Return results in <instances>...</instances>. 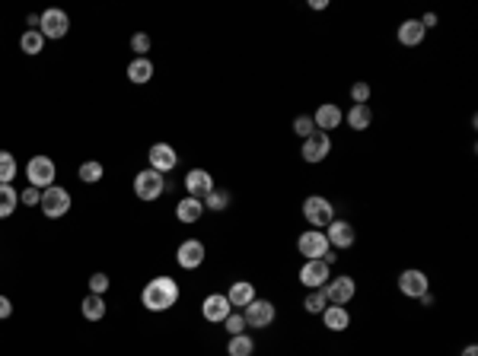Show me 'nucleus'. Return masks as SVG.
Masks as SVG:
<instances>
[{
    "label": "nucleus",
    "instance_id": "nucleus-1",
    "mask_svg": "<svg viewBox=\"0 0 478 356\" xmlns=\"http://www.w3.org/2000/svg\"><path fill=\"white\" fill-rule=\"evenodd\" d=\"M176 302H178V280H172V277H153L140 290V305L147 312H166Z\"/></svg>",
    "mask_w": 478,
    "mask_h": 356
},
{
    "label": "nucleus",
    "instance_id": "nucleus-2",
    "mask_svg": "<svg viewBox=\"0 0 478 356\" xmlns=\"http://www.w3.org/2000/svg\"><path fill=\"white\" fill-rule=\"evenodd\" d=\"M55 178H57V165L51 156H42V153H38V156H32L29 162H25V182H29L32 188L45 191L55 184Z\"/></svg>",
    "mask_w": 478,
    "mask_h": 356
},
{
    "label": "nucleus",
    "instance_id": "nucleus-3",
    "mask_svg": "<svg viewBox=\"0 0 478 356\" xmlns=\"http://www.w3.org/2000/svg\"><path fill=\"white\" fill-rule=\"evenodd\" d=\"M303 216H306L309 226L325 229L331 220H335V203H331L329 197H322V194H309L303 201Z\"/></svg>",
    "mask_w": 478,
    "mask_h": 356
},
{
    "label": "nucleus",
    "instance_id": "nucleus-4",
    "mask_svg": "<svg viewBox=\"0 0 478 356\" xmlns=\"http://www.w3.org/2000/svg\"><path fill=\"white\" fill-rule=\"evenodd\" d=\"M322 296L329 299V305H348L351 299L357 296V280L341 273V277H331L329 283L322 286Z\"/></svg>",
    "mask_w": 478,
    "mask_h": 356
},
{
    "label": "nucleus",
    "instance_id": "nucleus-5",
    "mask_svg": "<svg viewBox=\"0 0 478 356\" xmlns=\"http://www.w3.org/2000/svg\"><path fill=\"white\" fill-rule=\"evenodd\" d=\"M163 191H166V178L159 175V172L144 169V172H137V175H134V194H137L140 201L153 203L159 194H163Z\"/></svg>",
    "mask_w": 478,
    "mask_h": 356
},
{
    "label": "nucleus",
    "instance_id": "nucleus-6",
    "mask_svg": "<svg viewBox=\"0 0 478 356\" xmlns=\"http://www.w3.org/2000/svg\"><path fill=\"white\" fill-rule=\"evenodd\" d=\"M297 251L303 254L306 261H322L331 248H329V239H325L322 229H306V232L297 239Z\"/></svg>",
    "mask_w": 478,
    "mask_h": 356
},
{
    "label": "nucleus",
    "instance_id": "nucleus-7",
    "mask_svg": "<svg viewBox=\"0 0 478 356\" xmlns=\"http://www.w3.org/2000/svg\"><path fill=\"white\" fill-rule=\"evenodd\" d=\"M38 207H42V213L48 216V220H57V216H64L70 210V194L67 188H61V184H51V188L42 191V201H38Z\"/></svg>",
    "mask_w": 478,
    "mask_h": 356
},
{
    "label": "nucleus",
    "instance_id": "nucleus-8",
    "mask_svg": "<svg viewBox=\"0 0 478 356\" xmlns=\"http://www.w3.org/2000/svg\"><path fill=\"white\" fill-rule=\"evenodd\" d=\"M329 153H331V134H322V131L309 134V137L303 140V146H300V156H303V162H309V165L329 159Z\"/></svg>",
    "mask_w": 478,
    "mask_h": 356
},
{
    "label": "nucleus",
    "instance_id": "nucleus-9",
    "mask_svg": "<svg viewBox=\"0 0 478 356\" xmlns=\"http://www.w3.org/2000/svg\"><path fill=\"white\" fill-rule=\"evenodd\" d=\"M399 292L408 299H421L424 292H431V280H427L424 271L418 267H408V271L399 273Z\"/></svg>",
    "mask_w": 478,
    "mask_h": 356
},
{
    "label": "nucleus",
    "instance_id": "nucleus-10",
    "mask_svg": "<svg viewBox=\"0 0 478 356\" xmlns=\"http://www.w3.org/2000/svg\"><path fill=\"white\" fill-rule=\"evenodd\" d=\"M67 29H70V16L64 10L38 13V32H42V38H64Z\"/></svg>",
    "mask_w": 478,
    "mask_h": 356
},
{
    "label": "nucleus",
    "instance_id": "nucleus-11",
    "mask_svg": "<svg viewBox=\"0 0 478 356\" xmlns=\"http://www.w3.org/2000/svg\"><path fill=\"white\" fill-rule=\"evenodd\" d=\"M322 232H325V239H329V248H351V245L357 242V229H354V222L338 220V216L322 229Z\"/></svg>",
    "mask_w": 478,
    "mask_h": 356
},
{
    "label": "nucleus",
    "instance_id": "nucleus-12",
    "mask_svg": "<svg viewBox=\"0 0 478 356\" xmlns=\"http://www.w3.org/2000/svg\"><path fill=\"white\" fill-rule=\"evenodd\" d=\"M274 315H278V312H274V305L268 302V299H258V296H255L252 302H249L246 309H242L246 328H268V324L274 321Z\"/></svg>",
    "mask_w": 478,
    "mask_h": 356
},
{
    "label": "nucleus",
    "instance_id": "nucleus-13",
    "mask_svg": "<svg viewBox=\"0 0 478 356\" xmlns=\"http://www.w3.org/2000/svg\"><path fill=\"white\" fill-rule=\"evenodd\" d=\"M329 280H331V267L325 264V261H303V267H300V283H303L306 290H322Z\"/></svg>",
    "mask_w": 478,
    "mask_h": 356
},
{
    "label": "nucleus",
    "instance_id": "nucleus-14",
    "mask_svg": "<svg viewBox=\"0 0 478 356\" xmlns=\"http://www.w3.org/2000/svg\"><path fill=\"white\" fill-rule=\"evenodd\" d=\"M204 242L201 239H185L182 245L176 248V261L182 271H198V267L204 264Z\"/></svg>",
    "mask_w": 478,
    "mask_h": 356
},
{
    "label": "nucleus",
    "instance_id": "nucleus-15",
    "mask_svg": "<svg viewBox=\"0 0 478 356\" xmlns=\"http://www.w3.org/2000/svg\"><path fill=\"white\" fill-rule=\"evenodd\" d=\"M229 312H233V305H229V299L223 296V292H210V296H204V302H201V315H204V321H210V324H223V321H227Z\"/></svg>",
    "mask_w": 478,
    "mask_h": 356
},
{
    "label": "nucleus",
    "instance_id": "nucleus-16",
    "mask_svg": "<svg viewBox=\"0 0 478 356\" xmlns=\"http://www.w3.org/2000/svg\"><path fill=\"white\" fill-rule=\"evenodd\" d=\"M341 121H344V112L335 105V102H322V105L312 112V124H316V131H322V134H331L335 127H341Z\"/></svg>",
    "mask_w": 478,
    "mask_h": 356
},
{
    "label": "nucleus",
    "instance_id": "nucleus-17",
    "mask_svg": "<svg viewBox=\"0 0 478 356\" xmlns=\"http://www.w3.org/2000/svg\"><path fill=\"white\" fill-rule=\"evenodd\" d=\"M147 159H150V169L159 172V175H166V172H172L178 165V153L172 150L169 143H153Z\"/></svg>",
    "mask_w": 478,
    "mask_h": 356
},
{
    "label": "nucleus",
    "instance_id": "nucleus-18",
    "mask_svg": "<svg viewBox=\"0 0 478 356\" xmlns=\"http://www.w3.org/2000/svg\"><path fill=\"white\" fill-rule=\"evenodd\" d=\"M185 191H188V197L204 201V197L214 191V178H210V172L207 169H191L188 175H185Z\"/></svg>",
    "mask_w": 478,
    "mask_h": 356
},
{
    "label": "nucleus",
    "instance_id": "nucleus-19",
    "mask_svg": "<svg viewBox=\"0 0 478 356\" xmlns=\"http://www.w3.org/2000/svg\"><path fill=\"white\" fill-rule=\"evenodd\" d=\"M322 324H325V331H348L351 328L348 305H325L322 309Z\"/></svg>",
    "mask_w": 478,
    "mask_h": 356
},
{
    "label": "nucleus",
    "instance_id": "nucleus-20",
    "mask_svg": "<svg viewBox=\"0 0 478 356\" xmlns=\"http://www.w3.org/2000/svg\"><path fill=\"white\" fill-rule=\"evenodd\" d=\"M424 25L418 23V19H405V23L399 25V32H395V38H399V44H405V48H414V44L424 42Z\"/></svg>",
    "mask_w": 478,
    "mask_h": 356
},
{
    "label": "nucleus",
    "instance_id": "nucleus-21",
    "mask_svg": "<svg viewBox=\"0 0 478 356\" xmlns=\"http://www.w3.org/2000/svg\"><path fill=\"white\" fill-rule=\"evenodd\" d=\"M204 213V201H198V197H182V201L176 203V220L178 222H198Z\"/></svg>",
    "mask_w": 478,
    "mask_h": 356
},
{
    "label": "nucleus",
    "instance_id": "nucleus-22",
    "mask_svg": "<svg viewBox=\"0 0 478 356\" xmlns=\"http://www.w3.org/2000/svg\"><path fill=\"white\" fill-rule=\"evenodd\" d=\"M344 121H348L351 131H367V127L373 124V108L370 105H351L348 112H344Z\"/></svg>",
    "mask_w": 478,
    "mask_h": 356
},
{
    "label": "nucleus",
    "instance_id": "nucleus-23",
    "mask_svg": "<svg viewBox=\"0 0 478 356\" xmlns=\"http://www.w3.org/2000/svg\"><path fill=\"white\" fill-rule=\"evenodd\" d=\"M227 299H229V305H233V309H246V305L255 299V286L249 283V280H236V283L229 286Z\"/></svg>",
    "mask_w": 478,
    "mask_h": 356
},
{
    "label": "nucleus",
    "instance_id": "nucleus-24",
    "mask_svg": "<svg viewBox=\"0 0 478 356\" xmlns=\"http://www.w3.org/2000/svg\"><path fill=\"white\" fill-rule=\"evenodd\" d=\"M127 80L137 83V86L150 83L153 80V61L150 57H134V61L127 64Z\"/></svg>",
    "mask_w": 478,
    "mask_h": 356
},
{
    "label": "nucleus",
    "instance_id": "nucleus-25",
    "mask_svg": "<svg viewBox=\"0 0 478 356\" xmlns=\"http://www.w3.org/2000/svg\"><path fill=\"white\" fill-rule=\"evenodd\" d=\"M16 207H19V191L13 184H0V220L13 216Z\"/></svg>",
    "mask_w": 478,
    "mask_h": 356
},
{
    "label": "nucleus",
    "instance_id": "nucleus-26",
    "mask_svg": "<svg viewBox=\"0 0 478 356\" xmlns=\"http://www.w3.org/2000/svg\"><path fill=\"white\" fill-rule=\"evenodd\" d=\"M42 48H45V38H42V32L38 29H25L23 35H19V51H25L29 57L42 54Z\"/></svg>",
    "mask_w": 478,
    "mask_h": 356
},
{
    "label": "nucleus",
    "instance_id": "nucleus-27",
    "mask_svg": "<svg viewBox=\"0 0 478 356\" xmlns=\"http://www.w3.org/2000/svg\"><path fill=\"white\" fill-rule=\"evenodd\" d=\"M255 353V340L249 334H233L227 340V356H252Z\"/></svg>",
    "mask_w": 478,
    "mask_h": 356
},
{
    "label": "nucleus",
    "instance_id": "nucleus-28",
    "mask_svg": "<svg viewBox=\"0 0 478 356\" xmlns=\"http://www.w3.org/2000/svg\"><path fill=\"white\" fill-rule=\"evenodd\" d=\"M83 318H86V321H102V318H106V296H93V292H89V296L83 299Z\"/></svg>",
    "mask_w": 478,
    "mask_h": 356
},
{
    "label": "nucleus",
    "instance_id": "nucleus-29",
    "mask_svg": "<svg viewBox=\"0 0 478 356\" xmlns=\"http://www.w3.org/2000/svg\"><path fill=\"white\" fill-rule=\"evenodd\" d=\"M16 156H13L10 150H0V184H13V178H16Z\"/></svg>",
    "mask_w": 478,
    "mask_h": 356
},
{
    "label": "nucleus",
    "instance_id": "nucleus-30",
    "mask_svg": "<svg viewBox=\"0 0 478 356\" xmlns=\"http://www.w3.org/2000/svg\"><path fill=\"white\" fill-rule=\"evenodd\" d=\"M80 182H86V184H96V182H102V175H106V169H102V162H96V159H86V162L80 165Z\"/></svg>",
    "mask_w": 478,
    "mask_h": 356
},
{
    "label": "nucleus",
    "instance_id": "nucleus-31",
    "mask_svg": "<svg viewBox=\"0 0 478 356\" xmlns=\"http://www.w3.org/2000/svg\"><path fill=\"white\" fill-rule=\"evenodd\" d=\"M329 305V299L322 296V290H309L306 292V299H303V309L309 312V315H322V309Z\"/></svg>",
    "mask_w": 478,
    "mask_h": 356
},
{
    "label": "nucleus",
    "instance_id": "nucleus-32",
    "mask_svg": "<svg viewBox=\"0 0 478 356\" xmlns=\"http://www.w3.org/2000/svg\"><path fill=\"white\" fill-rule=\"evenodd\" d=\"M204 207L207 210H214V213H220V210H227L229 207V191H210L207 197H204Z\"/></svg>",
    "mask_w": 478,
    "mask_h": 356
},
{
    "label": "nucleus",
    "instance_id": "nucleus-33",
    "mask_svg": "<svg viewBox=\"0 0 478 356\" xmlns=\"http://www.w3.org/2000/svg\"><path fill=\"white\" fill-rule=\"evenodd\" d=\"M293 134H297L300 140H306L309 134H316V124H312V114H297V118H293Z\"/></svg>",
    "mask_w": 478,
    "mask_h": 356
},
{
    "label": "nucleus",
    "instance_id": "nucleus-34",
    "mask_svg": "<svg viewBox=\"0 0 478 356\" xmlns=\"http://www.w3.org/2000/svg\"><path fill=\"white\" fill-rule=\"evenodd\" d=\"M370 93H373L370 83H354V86H351V105H367Z\"/></svg>",
    "mask_w": 478,
    "mask_h": 356
},
{
    "label": "nucleus",
    "instance_id": "nucleus-35",
    "mask_svg": "<svg viewBox=\"0 0 478 356\" xmlns=\"http://www.w3.org/2000/svg\"><path fill=\"white\" fill-rule=\"evenodd\" d=\"M223 328L229 331V337H233V334H246V318H242V312H229L227 321H223Z\"/></svg>",
    "mask_w": 478,
    "mask_h": 356
},
{
    "label": "nucleus",
    "instance_id": "nucleus-36",
    "mask_svg": "<svg viewBox=\"0 0 478 356\" xmlns=\"http://www.w3.org/2000/svg\"><path fill=\"white\" fill-rule=\"evenodd\" d=\"M131 51L137 57H147V51H150V35H147V32H134L131 35Z\"/></svg>",
    "mask_w": 478,
    "mask_h": 356
},
{
    "label": "nucleus",
    "instance_id": "nucleus-37",
    "mask_svg": "<svg viewBox=\"0 0 478 356\" xmlns=\"http://www.w3.org/2000/svg\"><path fill=\"white\" fill-rule=\"evenodd\" d=\"M106 290H108V277L106 273H93V277H89V292H93V296H106Z\"/></svg>",
    "mask_w": 478,
    "mask_h": 356
},
{
    "label": "nucleus",
    "instance_id": "nucleus-38",
    "mask_svg": "<svg viewBox=\"0 0 478 356\" xmlns=\"http://www.w3.org/2000/svg\"><path fill=\"white\" fill-rule=\"evenodd\" d=\"M38 201H42V191L38 188H25V191H19V203H25V207H38Z\"/></svg>",
    "mask_w": 478,
    "mask_h": 356
},
{
    "label": "nucleus",
    "instance_id": "nucleus-39",
    "mask_svg": "<svg viewBox=\"0 0 478 356\" xmlns=\"http://www.w3.org/2000/svg\"><path fill=\"white\" fill-rule=\"evenodd\" d=\"M418 23L424 25V32H427V29H433V25H437V13H424V16H421Z\"/></svg>",
    "mask_w": 478,
    "mask_h": 356
},
{
    "label": "nucleus",
    "instance_id": "nucleus-40",
    "mask_svg": "<svg viewBox=\"0 0 478 356\" xmlns=\"http://www.w3.org/2000/svg\"><path fill=\"white\" fill-rule=\"evenodd\" d=\"M13 315V302L6 296H0V318H10Z\"/></svg>",
    "mask_w": 478,
    "mask_h": 356
},
{
    "label": "nucleus",
    "instance_id": "nucleus-41",
    "mask_svg": "<svg viewBox=\"0 0 478 356\" xmlns=\"http://www.w3.org/2000/svg\"><path fill=\"white\" fill-rule=\"evenodd\" d=\"M421 305H424V309H431V305H433V296H431V292H424V296H421Z\"/></svg>",
    "mask_w": 478,
    "mask_h": 356
},
{
    "label": "nucleus",
    "instance_id": "nucleus-42",
    "mask_svg": "<svg viewBox=\"0 0 478 356\" xmlns=\"http://www.w3.org/2000/svg\"><path fill=\"white\" fill-rule=\"evenodd\" d=\"M462 356H478V347H475V343H469V347L462 350Z\"/></svg>",
    "mask_w": 478,
    "mask_h": 356
},
{
    "label": "nucleus",
    "instance_id": "nucleus-43",
    "mask_svg": "<svg viewBox=\"0 0 478 356\" xmlns=\"http://www.w3.org/2000/svg\"><path fill=\"white\" fill-rule=\"evenodd\" d=\"M25 25H29V29H38V16H35V13H32V16L25 19Z\"/></svg>",
    "mask_w": 478,
    "mask_h": 356
}]
</instances>
